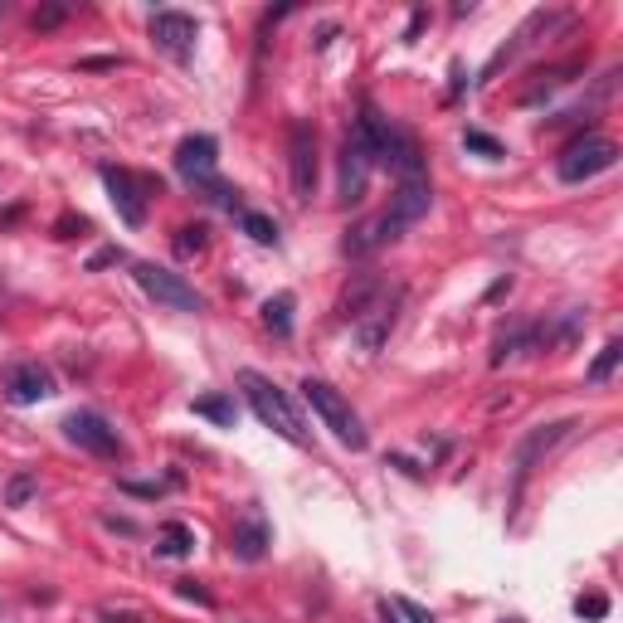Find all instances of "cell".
I'll list each match as a JSON object with an SVG mask.
<instances>
[{
  "label": "cell",
  "instance_id": "484cf974",
  "mask_svg": "<svg viewBox=\"0 0 623 623\" xmlns=\"http://www.w3.org/2000/svg\"><path fill=\"white\" fill-rule=\"evenodd\" d=\"M575 609H580V619H604V614H609V599H604V594H585Z\"/></svg>",
  "mask_w": 623,
  "mask_h": 623
},
{
  "label": "cell",
  "instance_id": "7a4b0ae2",
  "mask_svg": "<svg viewBox=\"0 0 623 623\" xmlns=\"http://www.w3.org/2000/svg\"><path fill=\"white\" fill-rule=\"evenodd\" d=\"M302 400L322 414V424H327V429L341 443H346V448H356V453H361V448L370 443L366 424H361V414L351 409V400H346L336 385H327V380H312V375H307V380H302Z\"/></svg>",
  "mask_w": 623,
  "mask_h": 623
},
{
  "label": "cell",
  "instance_id": "f546056e",
  "mask_svg": "<svg viewBox=\"0 0 623 623\" xmlns=\"http://www.w3.org/2000/svg\"><path fill=\"white\" fill-rule=\"evenodd\" d=\"M380 614H385V623H400V614H395L390 604H380Z\"/></svg>",
  "mask_w": 623,
  "mask_h": 623
},
{
  "label": "cell",
  "instance_id": "83f0119b",
  "mask_svg": "<svg viewBox=\"0 0 623 623\" xmlns=\"http://www.w3.org/2000/svg\"><path fill=\"white\" fill-rule=\"evenodd\" d=\"M122 258H127L122 249H98V254L88 258V273H98V268H108V263H122Z\"/></svg>",
  "mask_w": 623,
  "mask_h": 623
},
{
  "label": "cell",
  "instance_id": "5b68a950",
  "mask_svg": "<svg viewBox=\"0 0 623 623\" xmlns=\"http://www.w3.org/2000/svg\"><path fill=\"white\" fill-rule=\"evenodd\" d=\"M64 439L78 443L83 453H93V458H122L127 448H122V434L112 429L108 414H98V409H74L69 419H64Z\"/></svg>",
  "mask_w": 623,
  "mask_h": 623
},
{
  "label": "cell",
  "instance_id": "e0dca14e",
  "mask_svg": "<svg viewBox=\"0 0 623 623\" xmlns=\"http://www.w3.org/2000/svg\"><path fill=\"white\" fill-rule=\"evenodd\" d=\"M263 327L273 336H293V293H278L263 302Z\"/></svg>",
  "mask_w": 623,
  "mask_h": 623
},
{
  "label": "cell",
  "instance_id": "6da1fadb",
  "mask_svg": "<svg viewBox=\"0 0 623 623\" xmlns=\"http://www.w3.org/2000/svg\"><path fill=\"white\" fill-rule=\"evenodd\" d=\"M239 390H244V400H249V409H254L258 419L278 434V439H288V443H307V429H302V419H297V409L293 400L268 380V375H258V370H239Z\"/></svg>",
  "mask_w": 623,
  "mask_h": 623
},
{
  "label": "cell",
  "instance_id": "4316f807",
  "mask_svg": "<svg viewBox=\"0 0 623 623\" xmlns=\"http://www.w3.org/2000/svg\"><path fill=\"white\" fill-rule=\"evenodd\" d=\"M122 492H132V497H161L166 482H122Z\"/></svg>",
  "mask_w": 623,
  "mask_h": 623
},
{
  "label": "cell",
  "instance_id": "4fadbf2b",
  "mask_svg": "<svg viewBox=\"0 0 623 623\" xmlns=\"http://www.w3.org/2000/svg\"><path fill=\"white\" fill-rule=\"evenodd\" d=\"M273 546V526H268V516L249 507V512L234 521V531H229V550H234V560H244V565H258L263 555Z\"/></svg>",
  "mask_w": 623,
  "mask_h": 623
},
{
  "label": "cell",
  "instance_id": "30bf717a",
  "mask_svg": "<svg viewBox=\"0 0 623 623\" xmlns=\"http://www.w3.org/2000/svg\"><path fill=\"white\" fill-rule=\"evenodd\" d=\"M215 161H220L215 137H205V132L181 137V147H176V171H181L185 185H195V190H210V185H215Z\"/></svg>",
  "mask_w": 623,
  "mask_h": 623
},
{
  "label": "cell",
  "instance_id": "f1b7e54d",
  "mask_svg": "<svg viewBox=\"0 0 623 623\" xmlns=\"http://www.w3.org/2000/svg\"><path fill=\"white\" fill-rule=\"evenodd\" d=\"M181 594H185V599H195V604H205V609H210V604H215V599H210V594H205V589L195 585V580H181Z\"/></svg>",
  "mask_w": 623,
  "mask_h": 623
},
{
  "label": "cell",
  "instance_id": "d4e9b609",
  "mask_svg": "<svg viewBox=\"0 0 623 623\" xmlns=\"http://www.w3.org/2000/svg\"><path fill=\"white\" fill-rule=\"evenodd\" d=\"M64 15H69V5H44V10H35V30H54V25H64Z\"/></svg>",
  "mask_w": 623,
  "mask_h": 623
},
{
  "label": "cell",
  "instance_id": "ba28073f",
  "mask_svg": "<svg viewBox=\"0 0 623 623\" xmlns=\"http://www.w3.org/2000/svg\"><path fill=\"white\" fill-rule=\"evenodd\" d=\"M288 171H293V200L307 205L317 195V132L307 122H293L288 132Z\"/></svg>",
  "mask_w": 623,
  "mask_h": 623
},
{
  "label": "cell",
  "instance_id": "9a60e30c",
  "mask_svg": "<svg viewBox=\"0 0 623 623\" xmlns=\"http://www.w3.org/2000/svg\"><path fill=\"white\" fill-rule=\"evenodd\" d=\"M429 205H434V185H429V176H419V181H400V190L390 195V215H395L404 229L424 220Z\"/></svg>",
  "mask_w": 623,
  "mask_h": 623
},
{
  "label": "cell",
  "instance_id": "4dcf8cb0",
  "mask_svg": "<svg viewBox=\"0 0 623 623\" xmlns=\"http://www.w3.org/2000/svg\"><path fill=\"white\" fill-rule=\"evenodd\" d=\"M507 623H516V619H507Z\"/></svg>",
  "mask_w": 623,
  "mask_h": 623
},
{
  "label": "cell",
  "instance_id": "8fae6325",
  "mask_svg": "<svg viewBox=\"0 0 623 623\" xmlns=\"http://www.w3.org/2000/svg\"><path fill=\"white\" fill-rule=\"evenodd\" d=\"M103 185H108V200L112 210L122 215V224L142 229L147 224V190H142V181L132 171H122V166H103Z\"/></svg>",
  "mask_w": 623,
  "mask_h": 623
},
{
  "label": "cell",
  "instance_id": "277c9868",
  "mask_svg": "<svg viewBox=\"0 0 623 623\" xmlns=\"http://www.w3.org/2000/svg\"><path fill=\"white\" fill-rule=\"evenodd\" d=\"M132 278H137V288H142L156 307H166V312H205V297L195 293L181 273H171V268L132 263Z\"/></svg>",
  "mask_w": 623,
  "mask_h": 623
},
{
  "label": "cell",
  "instance_id": "2e32d148",
  "mask_svg": "<svg viewBox=\"0 0 623 623\" xmlns=\"http://www.w3.org/2000/svg\"><path fill=\"white\" fill-rule=\"evenodd\" d=\"M190 546H195V531L185 526V521H166L161 531H156V555H190Z\"/></svg>",
  "mask_w": 623,
  "mask_h": 623
},
{
  "label": "cell",
  "instance_id": "44dd1931",
  "mask_svg": "<svg viewBox=\"0 0 623 623\" xmlns=\"http://www.w3.org/2000/svg\"><path fill=\"white\" fill-rule=\"evenodd\" d=\"M35 492H39V477L30 468H20V473H10V482H5V507H25Z\"/></svg>",
  "mask_w": 623,
  "mask_h": 623
},
{
  "label": "cell",
  "instance_id": "ac0fdd59",
  "mask_svg": "<svg viewBox=\"0 0 623 623\" xmlns=\"http://www.w3.org/2000/svg\"><path fill=\"white\" fill-rule=\"evenodd\" d=\"M200 419H215L220 429H234V419H239V404L229 400V395H205V400H195L190 404Z\"/></svg>",
  "mask_w": 623,
  "mask_h": 623
},
{
  "label": "cell",
  "instance_id": "9c48e42d",
  "mask_svg": "<svg viewBox=\"0 0 623 623\" xmlns=\"http://www.w3.org/2000/svg\"><path fill=\"white\" fill-rule=\"evenodd\" d=\"M195 39H200L195 15H185V10H156V15H151V44H156L161 54H171L176 64H185V59L195 54Z\"/></svg>",
  "mask_w": 623,
  "mask_h": 623
},
{
  "label": "cell",
  "instance_id": "d6986e66",
  "mask_svg": "<svg viewBox=\"0 0 623 623\" xmlns=\"http://www.w3.org/2000/svg\"><path fill=\"white\" fill-rule=\"evenodd\" d=\"M171 244H176V258H200L210 249V229L205 224H181Z\"/></svg>",
  "mask_w": 623,
  "mask_h": 623
},
{
  "label": "cell",
  "instance_id": "603a6c76",
  "mask_svg": "<svg viewBox=\"0 0 623 623\" xmlns=\"http://www.w3.org/2000/svg\"><path fill=\"white\" fill-rule=\"evenodd\" d=\"M463 147L477 151V156H487V161H502V156H507V147H502L497 137H487V132H477V127L463 132Z\"/></svg>",
  "mask_w": 623,
  "mask_h": 623
},
{
  "label": "cell",
  "instance_id": "52a82bcc",
  "mask_svg": "<svg viewBox=\"0 0 623 623\" xmlns=\"http://www.w3.org/2000/svg\"><path fill=\"white\" fill-rule=\"evenodd\" d=\"M370 166H375V151H370L361 122H351V132H346V142H341V200H346V205L366 200Z\"/></svg>",
  "mask_w": 623,
  "mask_h": 623
},
{
  "label": "cell",
  "instance_id": "cb8c5ba5",
  "mask_svg": "<svg viewBox=\"0 0 623 623\" xmlns=\"http://www.w3.org/2000/svg\"><path fill=\"white\" fill-rule=\"evenodd\" d=\"M390 609L400 614V623H434V614H429L424 604H414V599H395Z\"/></svg>",
  "mask_w": 623,
  "mask_h": 623
},
{
  "label": "cell",
  "instance_id": "7c38bea8",
  "mask_svg": "<svg viewBox=\"0 0 623 623\" xmlns=\"http://www.w3.org/2000/svg\"><path fill=\"white\" fill-rule=\"evenodd\" d=\"M0 390H5V400L10 404H39L54 395V375L39 366V361H15V366H5V375H0Z\"/></svg>",
  "mask_w": 623,
  "mask_h": 623
},
{
  "label": "cell",
  "instance_id": "8992f818",
  "mask_svg": "<svg viewBox=\"0 0 623 623\" xmlns=\"http://www.w3.org/2000/svg\"><path fill=\"white\" fill-rule=\"evenodd\" d=\"M400 302H404V288H380V293L370 297V307L351 322L356 327V341H361V351L375 356L385 341H390V331L400 322Z\"/></svg>",
  "mask_w": 623,
  "mask_h": 623
},
{
  "label": "cell",
  "instance_id": "5bb4252c",
  "mask_svg": "<svg viewBox=\"0 0 623 623\" xmlns=\"http://www.w3.org/2000/svg\"><path fill=\"white\" fill-rule=\"evenodd\" d=\"M570 429H575V419H555V424H541V429H531L526 439L516 443V463H512V468H516V492H521V482L531 477L536 458H541V453H550V448L565 439Z\"/></svg>",
  "mask_w": 623,
  "mask_h": 623
},
{
  "label": "cell",
  "instance_id": "3957f363",
  "mask_svg": "<svg viewBox=\"0 0 623 623\" xmlns=\"http://www.w3.org/2000/svg\"><path fill=\"white\" fill-rule=\"evenodd\" d=\"M614 161H619V147H614L604 132H585V137H575L570 147L555 156V176H560L565 185H580V181L604 176Z\"/></svg>",
  "mask_w": 623,
  "mask_h": 623
},
{
  "label": "cell",
  "instance_id": "7402d4cb",
  "mask_svg": "<svg viewBox=\"0 0 623 623\" xmlns=\"http://www.w3.org/2000/svg\"><path fill=\"white\" fill-rule=\"evenodd\" d=\"M239 229H244L254 244H278V224L268 220V215H258V210H239Z\"/></svg>",
  "mask_w": 623,
  "mask_h": 623
},
{
  "label": "cell",
  "instance_id": "ffe728a7",
  "mask_svg": "<svg viewBox=\"0 0 623 623\" xmlns=\"http://www.w3.org/2000/svg\"><path fill=\"white\" fill-rule=\"evenodd\" d=\"M619 361H623V341H604V351L594 356V366L585 370V380L589 385H604V380L619 370Z\"/></svg>",
  "mask_w": 623,
  "mask_h": 623
}]
</instances>
